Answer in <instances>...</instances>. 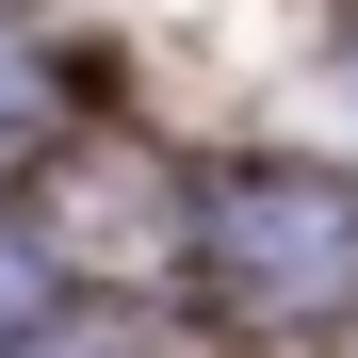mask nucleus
<instances>
[{
  "mask_svg": "<svg viewBox=\"0 0 358 358\" xmlns=\"http://www.w3.org/2000/svg\"><path fill=\"white\" fill-rule=\"evenodd\" d=\"M196 261H212V293L245 326H358V179H326V163H228Z\"/></svg>",
  "mask_w": 358,
  "mask_h": 358,
  "instance_id": "nucleus-1",
  "label": "nucleus"
},
{
  "mask_svg": "<svg viewBox=\"0 0 358 358\" xmlns=\"http://www.w3.org/2000/svg\"><path fill=\"white\" fill-rule=\"evenodd\" d=\"M17 310H49V261L17 245V228H0V326H17Z\"/></svg>",
  "mask_w": 358,
  "mask_h": 358,
  "instance_id": "nucleus-2",
  "label": "nucleus"
}]
</instances>
